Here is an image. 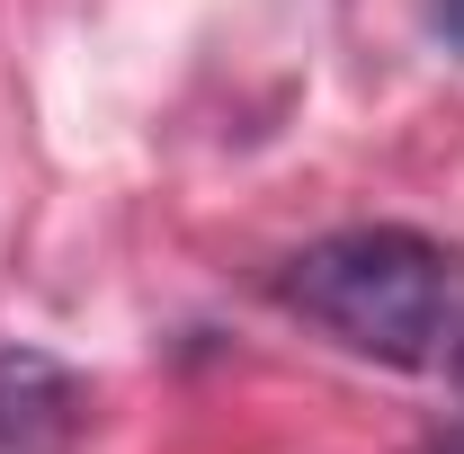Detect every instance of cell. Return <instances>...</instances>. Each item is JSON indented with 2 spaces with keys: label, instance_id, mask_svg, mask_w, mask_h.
Segmentation results:
<instances>
[{
  "label": "cell",
  "instance_id": "cell-2",
  "mask_svg": "<svg viewBox=\"0 0 464 454\" xmlns=\"http://www.w3.org/2000/svg\"><path fill=\"white\" fill-rule=\"evenodd\" d=\"M90 383L45 347H0V454H72Z\"/></svg>",
  "mask_w": 464,
  "mask_h": 454
},
{
  "label": "cell",
  "instance_id": "cell-1",
  "mask_svg": "<svg viewBox=\"0 0 464 454\" xmlns=\"http://www.w3.org/2000/svg\"><path fill=\"white\" fill-rule=\"evenodd\" d=\"M277 303L366 365L464 383V241L411 223L331 232L277 268Z\"/></svg>",
  "mask_w": 464,
  "mask_h": 454
},
{
  "label": "cell",
  "instance_id": "cell-3",
  "mask_svg": "<svg viewBox=\"0 0 464 454\" xmlns=\"http://www.w3.org/2000/svg\"><path fill=\"white\" fill-rule=\"evenodd\" d=\"M429 27L447 36V54H464V0H429Z\"/></svg>",
  "mask_w": 464,
  "mask_h": 454
}]
</instances>
